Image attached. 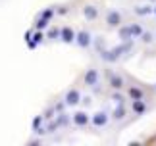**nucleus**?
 <instances>
[{
    "label": "nucleus",
    "instance_id": "f257e3e1",
    "mask_svg": "<svg viewBox=\"0 0 156 146\" xmlns=\"http://www.w3.org/2000/svg\"><path fill=\"white\" fill-rule=\"evenodd\" d=\"M131 96H133L135 100H141L143 98V90L141 89H131Z\"/></svg>",
    "mask_w": 156,
    "mask_h": 146
},
{
    "label": "nucleus",
    "instance_id": "f03ea898",
    "mask_svg": "<svg viewBox=\"0 0 156 146\" xmlns=\"http://www.w3.org/2000/svg\"><path fill=\"white\" fill-rule=\"evenodd\" d=\"M94 123H97V125H104L106 123V115L104 113H98L97 117H94Z\"/></svg>",
    "mask_w": 156,
    "mask_h": 146
},
{
    "label": "nucleus",
    "instance_id": "7ed1b4c3",
    "mask_svg": "<svg viewBox=\"0 0 156 146\" xmlns=\"http://www.w3.org/2000/svg\"><path fill=\"white\" fill-rule=\"evenodd\" d=\"M77 100H79V94H77V92H69L68 94V102H69V104H75Z\"/></svg>",
    "mask_w": 156,
    "mask_h": 146
},
{
    "label": "nucleus",
    "instance_id": "20e7f679",
    "mask_svg": "<svg viewBox=\"0 0 156 146\" xmlns=\"http://www.w3.org/2000/svg\"><path fill=\"white\" fill-rule=\"evenodd\" d=\"M133 109H135V112H143V109H145V104H143V102L141 100H135V104H133Z\"/></svg>",
    "mask_w": 156,
    "mask_h": 146
},
{
    "label": "nucleus",
    "instance_id": "39448f33",
    "mask_svg": "<svg viewBox=\"0 0 156 146\" xmlns=\"http://www.w3.org/2000/svg\"><path fill=\"white\" fill-rule=\"evenodd\" d=\"M75 121H77V123H79V125L87 123V117H85V113H77V115H75Z\"/></svg>",
    "mask_w": 156,
    "mask_h": 146
},
{
    "label": "nucleus",
    "instance_id": "423d86ee",
    "mask_svg": "<svg viewBox=\"0 0 156 146\" xmlns=\"http://www.w3.org/2000/svg\"><path fill=\"white\" fill-rule=\"evenodd\" d=\"M112 85H114L116 89H119V87H123V81H122L119 77H114V79H112Z\"/></svg>",
    "mask_w": 156,
    "mask_h": 146
},
{
    "label": "nucleus",
    "instance_id": "0eeeda50",
    "mask_svg": "<svg viewBox=\"0 0 156 146\" xmlns=\"http://www.w3.org/2000/svg\"><path fill=\"white\" fill-rule=\"evenodd\" d=\"M97 81V73L91 71V73H87V83H94Z\"/></svg>",
    "mask_w": 156,
    "mask_h": 146
},
{
    "label": "nucleus",
    "instance_id": "6e6552de",
    "mask_svg": "<svg viewBox=\"0 0 156 146\" xmlns=\"http://www.w3.org/2000/svg\"><path fill=\"white\" fill-rule=\"evenodd\" d=\"M118 21H119V16L116 14V12H114V14H110V23H112V25H116Z\"/></svg>",
    "mask_w": 156,
    "mask_h": 146
},
{
    "label": "nucleus",
    "instance_id": "1a4fd4ad",
    "mask_svg": "<svg viewBox=\"0 0 156 146\" xmlns=\"http://www.w3.org/2000/svg\"><path fill=\"white\" fill-rule=\"evenodd\" d=\"M129 33H133V35H139V33H141V27H139V25H133V27L129 29Z\"/></svg>",
    "mask_w": 156,
    "mask_h": 146
}]
</instances>
